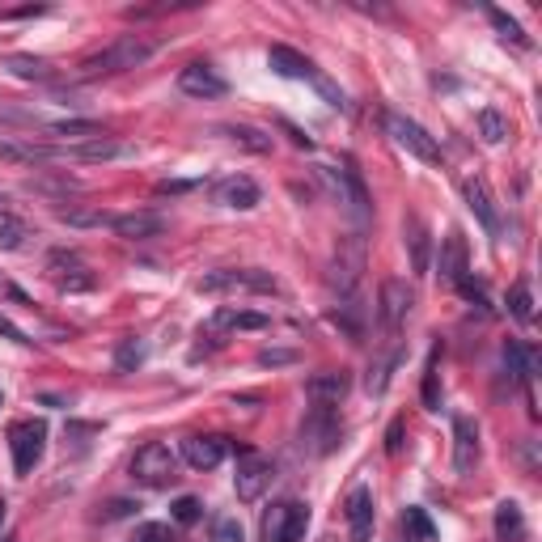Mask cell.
Wrapping results in <instances>:
<instances>
[{"label":"cell","instance_id":"obj_41","mask_svg":"<svg viewBox=\"0 0 542 542\" xmlns=\"http://www.w3.org/2000/svg\"><path fill=\"white\" fill-rule=\"evenodd\" d=\"M132 542H174V538H170L166 526H140V534Z\"/></svg>","mask_w":542,"mask_h":542},{"label":"cell","instance_id":"obj_28","mask_svg":"<svg viewBox=\"0 0 542 542\" xmlns=\"http://www.w3.org/2000/svg\"><path fill=\"white\" fill-rule=\"evenodd\" d=\"M496 534L504 542H517L521 534H526V521H521V509H517L513 500H504L500 509H496Z\"/></svg>","mask_w":542,"mask_h":542},{"label":"cell","instance_id":"obj_27","mask_svg":"<svg viewBox=\"0 0 542 542\" xmlns=\"http://www.w3.org/2000/svg\"><path fill=\"white\" fill-rule=\"evenodd\" d=\"M5 68L22 81H56V68H51L43 56H5Z\"/></svg>","mask_w":542,"mask_h":542},{"label":"cell","instance_id":"obj_44","mask_svg":"<svg viewBox=\"0 0 542 542\" xmlns=\"http://www.w3.org/2000/svg\"><path fill=\"white\" fill-rule=\"evenodd\" d=\"M39 13H47L43 5H34V9H9L5 17H39Z\"/></svg>","mask_w":542,"mask_h":542},{"label":"cell","instance_id":"obj_39","mask_svg":"<svg viewBox=\"0 0 542 542\" xmlns=\"http://www.w3.org/2000/svg\"><path fill=\"white\" fill-rule=\"evenodd\" d=\"M136 509H140L136 500H106L98 517H102V521H119V517H136Z\"/></svg>","mask_w":542,"mask_h":542},{"label":"cell","instance_id":"obj_46","mask_svg":"<svg viewBox=\"0 0 542 542\" xmlns=\"http://www.w3.org/2000/svg\"><path fill=\"white\" fill-rule=\"evenodd\" d=\"M5 517H9V509H5V500H0V526H5Z\"/></svg>","mask_w":542,"mask_h":542},{"label":"cell","instance_id":"obj_6","mask_svg":"<svg viewBox=\"0 0 542 542\" xmlns=\"http://www.w3.org/2000/svg\"><path fill=\"white\" fill-rule=\"evenodd\" d=\"M271 479H276V466H271V458L255 454V449H242V454H238V475H233L238 500H242V504L263 500V492L271 487Z\"/></svg>","mask_w":542,"mask_h":542},{"label":"cell","instance_id":"obj_40","mask_svg":"<svg viewBox=\"0 0 542 542\" xmlns=\"http://www.w3.org/2000/svg\"><path fill=\"white\" fill-rule=\"evenodd\" d=\"M22 238H26V229L17 221H9L5 229H0V246H5V250H17V246H22Z\"/></svg>","mask_w":542,"mask_h":542},{"label":"cell","instance_id":"obj_21","mask_svg":"<svg viewBox=\"0 0 542 542\" xmlns=\"http://www.w3.org/2000/svg\"><path fill=\"white\" fill-rule=\"evenodd\" d=\"M128 144H119L111 136H98V140H85V144H68L56 157H68V161H111V157H123Z\"/></svg>","mask_w":542,"mask_h":542},{"label":"cell","instance_id":"obj_45","mask_svg":"<svg viewBox=\"0 0 542 542\" xmlns=\"http://www.w3.org/2000/svg\"><path fill=\"white\" fill-rule=\"evenodd\" d=\"M0 293H9V297H17V301H26V297H22V293H17V288H13V284H5V280H0Z\"/></svg>","mask_w":542,"mask_h":542},{"label":"cell","instance_id":"obj_13","mask_svg":"<svg viewBox=\"0 0 542 542\" xmlns=\"http://www.w3.org/2000/svg\"><path fill=\"white\" fill-rule=\"evenodd\" d=\"M225 454H229V445H225V437H183V458H187V466H195V471H216V466L225 462Z\"/></svg>","mask_w":542,"mask_h":542},{"label":"cell","instance_id":"obj_24","mask_svg":"<svg viewBox=\"0 0 542 542\" xmlns=\"http://www.w3.org/2000/svg\"><path fill=\"white\" fill-rule=\"evenodd\" d=\"M305 390H310L314 403H339L343 394H348V373H335V369L314 373L310 382H305Z\"/></svg>","mask_w":542,"mask_h":542},{"label":"cell","instance_id":"obj_15","mask_svg":"<svg viewBox=\"0 0 542 542\" xmlns=\"http://www.w3.org/2000/svg\"><path fill=\"white\" fill-rule=\"evenodd\" d=\"M259 183L255 178H246V174H233L225 178L221 187H216V204L221 208H233V212H250V208H259Z\"/></svg>","mask_w":542,"mask_h":542},{"label":"cell","instance_id":"obj_5","mask_svg":"<svg viewBox=\"0 0 542 542\" xmlns=\"http://www.w3.org/2000/svg\"><path fill=\"white\" fill-rule=\"evenodd\" d=\"M310 526V509L301 500H276L263 513V542H301Z\"/></svg>","mask_w":542,"mask_h":542},{"label":"cell","instance_id":"obj_8","mask_svg":"<svg viewBox=\"0 0 542 542\" xmlns=\"http://www.w3.org/2000/svg\"><path fill=\"white\" fill-rule=\"evenodd\" d=\"M9 449H13V471H17V475H30L34 466L43 462V449H47V428H43L39 420L13 424V432H9Z\"/></svg>","mask_w":542,"mask_h":542},{"label":"cell","instance_id":"obj_30","mask_svg":"<svg viewBox=\"0 0 542 542\" xmlns=\"http://www.w3.org/2000/svg\"><path fill=\"white\" fill-rule=\"evenodd\" d=\"M403 530H407V542H432L437 530H432V521L424 509H407L403 513Z\"/></svg>","mask_w":542,"mask_h":542},{"label":"cell","instance_id":"obj_2","mask_svg":"<svg viewBox=\"0 0 542 542\" xmlns=\"http://www.w3.org/2000/svg\"><path fill=\"white\" fill-rule=\"evenodd\" d=\"M343 441V424H339V411L331 403H314L310 415L301 424V449L314 458H327L331 449Z\"/></svg>","mask_w":542,"mask_h":542},{"label":"cell","instance_id":"obj_4","mask_svg":"<svg viewBox=\"0 0 542 542\" xmlns=\"http://www.w3.org/2000/svg\"><path fill=\"white\" fill-rule=\"evenodd\" d=\"M276 276L259 267H225L200 280V293H276Z\"/></svg>","mask_w":542,"mask_h":542},{"label":"cell","instance_id":"obj_9","mask_svg":"<svg viewBox=\"0 0 542 542\" xmlns=\"http://www.w3.org/2000/svg\"><path fill=\"white\" fill-rule=\"evenodd\" d=\"M360 271H365V238H339L335 246V255H331V271H327V280L331 288H339V293H352L356 280H360Z\"/></svg>","mask_w":542,"mask_h":542},{"label":"cell","instance_id":"obj_25","mask_svg":"<svg viewBox=\"0 0 542 542\" xmlns=\"http://www.w3.org/2000/svg\"><path fill=\"white\" fill-rule=\"evenodd\" d=\"M267 314H250V310H216L208 331H263Z\"/></svg>","mask_w":542,"mask_h":542},{"label":"cell","instance_id":"obj_10","mask_svg":"<svg viewBox=\"0 0 542 542\" xmlns=\"http://www.w3.org/2000/svg\"><path fill=\"white\" fill-rule=\"evenodd\" d=\"M47 276L51 284L60 288V293H89L98 280H94V271H89L72 250H56V255H47Z\"/></svg>","mask_w":542,"mask_h":542},{"label":"cell","instance_id":"obj_18","mask_svg":"<svg viewBox=\"0 0 542 542\" xmlns=\"http://www.w3.org/2000/svg\"><path fill=\"white\" fill-rule=\"evenodd\" d=\"M454 466L462 475H471L479 466V424L458 415L454 420Z\"/></svg>","mask_w":542,"mask_h":542},{"label":"cell","instance_id":"obj_1","mask_svg":"<svg viewBox=\"0 0 542 542\" xmlns=\"http://www.w3.org/2000/svg\"><path fill=\"white\" fill-rule=\"evenodd\" d=\"M157 51L153 39H144V34H119L115 43H106L98 51H89V56L77 64V77H111V72H128V68H140Z\"/></svg>","mask_w":542,"mask_h":542},{"label":"cell","instance_id":"obj_20","mask_svg":"<svg viewBox=\"0 0 542 542\" xmlns=\"http://www.w3.org/2000/svg\"><path fill=\"white\" fill-rule=\"evenodd\" d=\"M267 68L276 72V77H293V81H314V77H318L310 60L297 56L293 47H280V43L267 51Z\"/></svg>","mask_w":542,"mask_h":542},{"label":"cell","instance_id":"obj_37","mask_svg":"<svg viewBox=\"0 0 542 542\" xmlns=\"http://www.w3.org/2000/svg\"><path fill=\"white\" fill-rule=\"evenodd\" d=\"M454 288H458V293H462L466 301H471V305H479V310H487V293H483V284H475L471 271H466V276H462Z\"/></svg>","mask_w":542,"mask_h":542},{"label":"cell","instance_id":"obj_22","mask_svg":"<svg viewBox=\"0 0 542 542\" xmlns=\"http://www.w3.org/2000/svg\"><path fill=\"white\" fill-rule=\"evenodd\" d=\"M462 276H466V238L454 229L445 238V246H441V280L445 284H458Z\"/></svg>","mask_w":542,"mask_h":542},{"label":"cell","instance_id":"obj_33","mask_svg":"<svg viewBox=\"0 0 542 542\" xmlns=\"http://www.w3.org/2000/svg\"><path fill=\"white\" fill-rule=\"evenodd\" d=\"M509 314L517 322H530L534 318V297H530V284H513L509 288Z\"/></svg>","mask_w":542,"mask_h":542},{"label":"cell","instance_id":"obj_34","mask_svg":"<svg viewBox=\"0 0 542 542\" xmlns=\"http://www.w3.org/2000/svg\"><path fill=\"white\" fill-rule=\"evenodd\" d=\"M170 517L178 521V526H195V521L204 517V504L195 500V496H178V500L170 504Z\"/></svg>","mask_w":542,"mask_h":542},{"label":"cell","instance_id":"obj_31","mask_svg":"<svg viewBox=\"0 0 542 542\" xmlns=\"http://www.w3.org/2000/svg\"><path fill=\"white\" fill-rule=\"evenodd\" d=\"M144 356H149V343H144V339H123L119 352H115V365L123 373H132L136 365H144Z\"/></svg>","mask_w":542,"mask_h":542},{"label":"cell","instance_id":"obj_47","mask_svg":"<svg viewBox=\"0 0 542 542\" xmlns=\"http://www.w3.org/2000/svg\"><path fill=\"white\" fill-rule=\"evenodd\" d=\"M0 216H9V200H0Z\"/></svg>","mask_w":542,"mask_h":542},{"label":"cell","instance_id":"obj_29","mask_svg":"<svg viewBox=\"0 0 542 542\" xmlns=\"http://www.w3.org/2000/svg\"><path fill=\"white\" fill-rule=\"evenodd\" d=\"M424 407L441 411V348H432L428 369H424Z\"/></svg>","mask_w":542,"mask_h":542},{"label":"cell","instance_id":"obj_38","mask_svg":"<svg viewBox=\"0 0 542 542\" xmlns=\"http://www.w3.org/2000/svg\"><path fill=\"white\" fill-rule=\"evenodd\" d=\"M331 322H339L343 331H348L352 339H360V318H356V301H348V305H339V310L331 314Z\"/></svg>","mask_w":542,"mask_h":542},{"label":"cell","instance_id":"obj_32","mask_svg":"<svg viewBox=\"0 0 542 542\" xmlns=\"http://www.w3.org/2000/svg\"><path fill=\"white\" fill-rule=\"evenodd\" d=\"M479 136L487 144H500L504 136H509V119H504L500 111H479Z\"/></svg>","mask_w":542,"mask_h":542},{"label":"cell","instance_id":"obj_16","mask_svg":"<svg viewBox=\"0 0 542 542\" xmlns=\"http://www.w3.org/2000/svg\"><path fill=\"white\" fill-rule=\"evenodd\" d=\"M111 229L128 242H149V238L166 233V221H161L157 212H128V216H111Z\"/></svg>","mask_w":542,"mask_h":542},{"label":"cell","instance_id":"obj_36","mask_svg":"<svg viewBox=\"0 0 542 542\" xmlns=\"http://www.w3.org/2000/svg\"><path fill=\"white\" fill-rule=\"evenodd\" d=\"M487 17H492V26L504 34V43H517V47H526V34H521V26L513 22L504 9H487Z\"/></svg>","mask_w":542,"mask_h":542},{"label":"cell","instance_id":"obj_48","mask_svg":"<svg viewBox=\"0 0 542 542\" xmlns=\"http://www.w3.org/2000/svg\"><path fill=\"white\" fill-rule=\"evenodd\" d=\"M5 542H17V538H5Z\"/></svg>","mask_w":542,"mask_h":542},{"label":"cell","instance_id":"obj_26","mask_svg":"<svg viewBox=\"0 0 542 542\" xmlns=\"http://www.w3.org/2000/svg\"><path fill=\"white\" fill-rule=\"evenodd\" d=\"M216 132H225L229 140H238L242 149H250V153H271V132H263V128H250V123H225V128H216Z\"/></svg>","mask_w":542,"mask_h":542},{"label":"cell","instance_id":"obj_3","mask_svg":"<svg viewBox=\"0 0 542 542\" xmlns=\"http://www.w3.org/2000/svg\"><path fill=\"white\" fill-rule=\"evenodd\" d=\"M132 479L140 487H170L178 479V458H174V449L170 445H161V441H149L144 449H136V458H132Z\"/></svg>","mask_w":542,"mask_h":542},{"label":"cell","instance_id":"obj_7","mask_svg":"<svg viewBox=\"0 0 542 542\" xmlns=\"http://www.w3.org/2000/svg\"><path fill=\"white\" fill-rule=\"evenodd\" d=\"M386 132L394 136V144H399V149H407L411 157L428 161V166H437V161H441V144H437V136H428L415 119H407V115H386Z\"/></svg>","mask_w":542,"mask_h":542},{"label":"cell","instance_id":"obj_11","mask_svg":"<svg viewBox=\"0 0 542 542\" xmlns=\"http://www.w3.org/2000/svg\"><path fill=\"white\" fill-rule=\"evenodd\" d=\"M178 89H183L187 98H225L229 94V85H225L221 72H216L212 64H200V60L178 72Z\"/></svg>","mask_w":542,"mask_h":542},{"label":"cell","instance_id":"obj_19","mask_svg":"<svg viewBox=\"0 0 542 542\" xmlns=\"http://www.w3.org/2000/svg\"><path fill=\"white\" fill-rule=\"evenodd\" d=\"M403 238L411 246V271H415V276H428V267H432V242H428V225L415 212L403 221Z\"/></svg>","mask_w":542,"mask_h":542},{"label":"cell","instance_id":"obj_12","mask_svg":"<svg viewBox=\"0 0 542 542\" xmlns=\"http://www.w3.org/2000/svg\"><path fill=\"white\" fill-rule=\"evenodd\" d=\"M411 305H415V293L403 280H386L382 284V327H386V335H394L403 327L407 314H411Z\"/></svg>","mask_w":542,"mask_h":542},{"label":"cell","instance_id":"obj_42","mask_svg":"<svg viewBox=\"0 0 542 542\" xmlns=\"http://www.w3.org/2000/svg\"><path fill=\"white\" fill-rule=\"evenodd\" d=\"M293 360H297V352H259V365H293Z\"/></svg>","mask_w":542,"mask_h":542},{"label":"cell","instance_id":"obj_43","mask_svg":"<svg viewBox=\"0 0 542 542\" xmlns=\"http://www.w3.org/2000/svg\"><path fill=\"white\" fill-rule=\"evenodd\" d=\"M386 449H390V454H399V449H403V424L399 420H394L390 432H386Z\"/></svg>","mask_w":542,"mask_h":542},{"label":"cell","instance_id":"obj_35","mask_svg":"<svg viewBox=\"0 0 542 542\" xmlns=\"http://www.w3.org/2000/svg\"><path fill=\"white\" fill-rule=\"evenodd\" d=\"M208 542H246V530L238 517H216L212 521V538Z\"/></svg>","mask_w":542,"mask_h":542},{"label":"cell","instance_id":"obj_17","mask_svg":"<svg viewBox=\"0 0 542 542\" xmlns=\"http://www.w3.org/2000/svg\"><path fill=\"white\" fill-rule=\"evenodd\" d=\"M462 195H466V208L479 216V225L492 233V238H500V212H496L492 195H487V183H483L479 174H475V178H466V183H462Z\"/></svg>","mask_w":542,"mask_h":542},{"label":"cell","instance_id":"obj_23","mask_svg":"<svg viewBox=\"0 0 542 542\" xmlns=\"http://www.w3.org/2000/svg\"><path fill=\"white\" fill-rule=\"evenodd\" d=\"M0 157H5V161H17V166H34V161L56 157V149H43V144H30V140H17V136H5V132H0Z\"/></svg>","mask_w":542,"mask_h":542},{"label":"cell","instance_id":"obj_14","mask_svg":"<svg viewBox=\"0 0 542 542\" xmlns=\"http://www.w3.org/2000/svg\"><path fill=\"white\" fill-rule=\"evenodd\" d=\"M343 509H348V542H369V534H373V492L369 487H352Z\"/></svg>","mask_w":542,"mask_h":542}]
</instances>
